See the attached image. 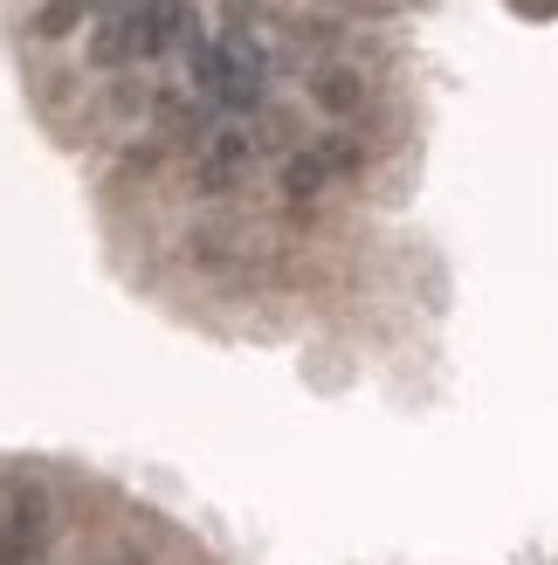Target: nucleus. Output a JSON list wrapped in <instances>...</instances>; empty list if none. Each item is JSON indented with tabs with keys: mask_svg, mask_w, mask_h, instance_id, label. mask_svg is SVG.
Segmentation results:
<instances>
[{
	"mask_svg": "<svg viewBox=\"0 0 558 565\" xmlns=\"http://www.w3.org/2000/svg\"><path fill=\"white\" fill-rule=\"evenodd\" d=\"M358 97H366V83H358L352 70L318 76V104H324V110H339V118H345V110H358Z\"/></svg>",
	"mask_w": 558,
	"mask_h": 565,
	"instance_id": "39448f33",
	"label": "nucleus"
},
{
	"mask_svg": "<svg viewBox=\"0 0 558 565\" xmlns=\"http://www.w3.org/2000/svg\"><path fill=\"white\" fill-rule=\"evenodd\" d=\"M193 76L201 90H214L228 110H248L262 97V49L248 35H221V42H193Z\"/></svg>",
	"mask_w": 558,
	"mask_h": 565,
	"instance_id": "f257e3e1",
	"label": "nucleus"
},
{
	"mask_svg": "<svg viewBox=\"0 0 558 565\" xmlns=\"http://www.w3.org/2000/svg\"><path fill=\"white\" fill-rule=\"evenodd\" d=\"M83 8H90V0H42V14H35V35H69V28L83 21Z\"/></svg>",
	"mask_w": 558,
	"mask_h": 565,
	"instance_id": "423d86ee",
	"label": "nucleus"
},
{
	"mask_svg": "<svg viewBox=\"0 0 558 565\" xmlns=\"http://www.w3.org/2000/svg\"><path fill=\"white\" fill-rule=\"evenodd\" d=\"M358 138H345V131H331V138H318L311 152H297L290 166H283V193L290 201H311V193H324V180H339V173H358Z\"/></svg>",
	"mask_w": 558,
	"mask_h": 565,
	"instance_id": "f03ea898",
	"label": "nucleus"
},
{
	"mask_svg": "<svg viewBox=\"0 0 558 565\" xmlns=\"http://www.w3.org/2000/svg\"><path fill=\"white\" fill-rule=\"evenodd\" d=\"M248 166H256V138L248 131H214L201 146V159H193V180H201V193H228Z\"/></svg>",
	"mask_w": 558,
	"mask_h": 565,
	"instance_id": "7ed1b4c3",
	"label": "nucleus"
},
{
	"mask_svg": "<svg viewBox=\"0 0 558 565\" xmlns=\"http://www.w3.org/2000/svg\"><path fill=\"white\" fill-rule=\"evenodd\" d=\"M186 35V0H138V55H165Z\"/></svg>",
	"mask_w": 558,
	"mask_h": 565,
	"instance_id": "20e7f679",
	"label": "nucleus"
}]
</instances>
